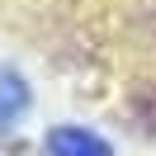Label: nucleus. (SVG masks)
<instances>
[{"label": "nucleus", "instance_id": "1", "mask_svg": "<svg viewBox=\"0 0 156 156\" xmlns=\"http://www.w3.org/2000/svg\"><path fill=\"white\" fill-rule=\"evenodd\" d=\"M48 156H114V151L90 128H52L48 133Z\"/></svg>", "mask_w": 156, "mask_h": 156}, {"label": "nucleus", "instance_id": "2", "mask_svg": "<svg viewBox=\"0 0 156 156\" xmlns=\"http://www.w3.org/2000/svg\"><path fill=\"white\" fill-rule=\"evenodd\" d=\"M24 114H29V85L14 66L0 62V133H10Z\"/></svg>", "mask_w": 156, "mask_h": 156}, {"label": "nucleus", "instance_id": "3", "mask_svg": "<svg viewBox=\"0 0 156 156\" xmlns=\"http://www.w3.org/2000/svg\"><path fill=\"white\" fill-rule=\"evenodd\" d=\"M0 156H38V151H29L24 142H0Z\"/></svg>", "mask_w": 156, "mask_h": 156}]
</instances>
